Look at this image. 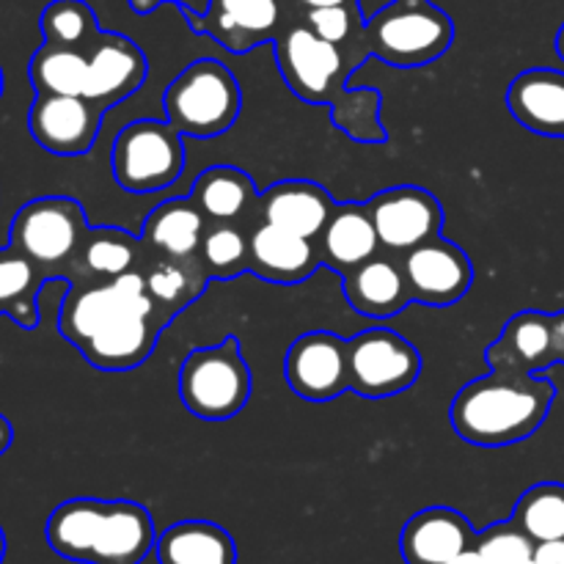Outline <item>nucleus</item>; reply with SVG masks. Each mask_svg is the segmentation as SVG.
<instances>
[{
	"mask_svg": "<svg viewBox=\"0 0 564 564\" xmlns=\"http://www.w3.org/2000/svg\"><path fill=\"white\" fill-rule=\"evenodd\" d=\"M275 61L286 86L308 105H330V116L341 132L361 143H383L380 124V94L372 88L345 86L352 66H347L339 44L319 39L312 28H286L273 42Z\"/></svg>",
	"mask_w": 564,
	"mask_h": 564,
	"instance_id": "obj_1",
	"label": "nucleus"
},
{
	"mask_svg": "<svg viewBox=\"0 0 564 564\" xmlns=\"http://www.w3.org/2000/svg\"><path fill=\"white\" fill-rule=\"evenodd\" d=\"M554 400V380L516 369H490L457 391L449 422L466 444L499 449L532 438L549 419Z\"/></svg>",
	"mask_w": 564,
	"mask_h": 564,
	"instance_id": "obj_2",
	"label": "nucleus"
},
{
	"mask_svg": "<svg viewBox=\"0 0 564 564\" xmlns=\"http://www.w3.org/2000/svg\"><path fill=\"white\" fill-rule=\"evenodd\" d=\"M44 534L55 554L83 564H141L158 543L149 510L130 499L64 501Z\"/></svg>",
	"mask_w": 564,
	"mask_h": 564,
	"instance_id": "obj_3",
	"label": "nucleus"
},
{
	"mask_svg": "<svg viewBox=\"0 0 564 564\" xmlns=\"http://www.w3.org/2000/svg\"><path fill=\"white\" fill-rule=\"evenodd\" d=\"M364 53L413 69L438 61L455 42V22L433 0H391L364 20Z\"/></svg>",
	"mask_w": 564,
	"mask_h": 564,
	"instance_id": "obj_4",
	"label": "nucleus"
},
{
	"mask_svg": "<svg viewBox=\"0 0 564 564\" xmlns=\"http://www.w3.org/2000/svg\"><path fill=\"white\" fill-rule=\"evenodd\" d=\"M165 121L187 138H218L235 127L242 88L235 72L215 58L187 64L163 91Z\"/></svg>",
	"mask_w": 564,
	"mask_h": 564,
	"instance_id": "obj_5",
	"label": "nucleus"
},
{
	"mask_svg": "<svg viewBox=\"0 0 564 564\" xmlns=\"http://www.w3.org/2000/svg\"><path fill=\"white\" fill-rule=\"evenodd\" d=\"M253 378L242 341L235 334L209 347H196L180 367V397L187 413L202 422H229L246 411Z\"/></svg>",
	"mask_w": 564,
	"mask_h": 564,
	"instance_id": "obj_6",
	"label": "nucleus"
},
{
	"mask_svg": "<svg viewBox=\"0 0 564 564\" xmlns=\"http://www.w3.org/2000/svg\"><path fill=\"white\" fill-rule=\"evenodd\" d=\"M88 220L80 204L69 196H44L28 202L11 220V242L22 257L31 259L47 279H69Z\"/></svg>",
	"mask_w": 564,
	"mask_h": 564,
	"instance_id": "obj_7",
	"label": "nucleus"
},
{
	"mask_svg": "<svg viewBox=\"0 0 564 564\" xmlns=\"http://www.w3.org/2000/svg\"><path fill=\"white\" fill-rule=\"evenodd\" d=\"M182 132L169 121L138 119L121 127L110 152L113 180L132 196H149L174 185L185 171Z\"/></svg>",
	"mask_w": 564,
	"mask_h": 564,
	"instance_id": "obj_8",
	"label": "nucleus"
},
{
	"mask_svg": "<svg viewBox=\"0 0 564 564\" xmlns=\"http://www.w3.org/2000/svg\"><path fill=\"white\" fill-rule=\"evenodd\" d=\"M127 312L154 314L163 323L152 295H149L143 268L121 273L119 279L110 281H77V284H72L69 295L61 303L58 330L66 341L80 347L99 328H105L110 319Z\"/></svg>",
	"mask_w": 564,
	"mask_h": 564,
	"instance_id": "obj_9",
	"label": "nucleus"
},
{
	"mask_svg": "<svg viewBox=\"0 0 564 564\" xmlns=\"http://www.w3.org/2000/svg\"><path fill=\"white\" fill-rule=\"evenodd\" d=\"M350 391L364 400H389L411 389L422 375L416 347L389 328H369L347 339Z\"/></svg>",
	"mask_w": 564,
	"mask_h": 564,
	"instance_id": "obj_10",
	"label": "nucleus"
},
{
	"mask_svg": "<svg viewBox=\"0 0 564 564\" xmlns=\"http://www.w3.org/2000/svg\"><path fill=\"white\" fill-rule=\"evenodd\" d=\"M375 229L386 251L408 253L444 231V207L430 191L416 185L386 187L369 198Z\"/></svg>",
	"mask_w": 564,
	"mask_h": 564,
	"instance_id": "obj_11",
	"label": "nucleus"
},
{
	"mask_svg": "<svg viewBox=\"0 0 564 564\" xmlns=\"http://www.w3.org/2000/svg\"><path fill=\"white\" fill-rule=\"evenodd\" d=\"M485 361L490 369L527 375H540L556 364L564 367V312H518L488 347Z\"/></svg>",
	"mask_w": 564,
	"mask_h": 564,
	"instance_id": "obj_12",
	"label": "nucleus"
},
{
	"mask_svg": "<svg viewBox=\"0 0 564 564\" xmlns=\"http://www.w3.org/2000/svg\"><path fill=\"white\" fill-rule=\"evenodd\" d=\"M290 389L306 402H330L350 391L347 339L330 330H308L297 336L284 358Z\"/></svg>",
	"mask_w": 564,
	"mask_h": 564,
	"instance_id": "obj_13",
	"label": "nucleus"
},
{
	"mask_svg": "<svg viewBox=\"0 0 564 564\" xmlns=\"http://www.w3.org/2000/svg\"><path fill=\"white\" fill-rule=\"evenodd\" d=\"M402 270H405L413 303L430 308L455 306L474 284V264L468 253L444 237H435L408 251L402 257Z\"/></svg>",
	"mask_w": 564,
	"mask_h": 564,
	"instance_id": "obj_14",
	"label": "nucleus"
},
{
	"mask_svg": "<svg viewBox=\"0 0 564 564\" xmlns=\"http://www.w3.org/2000/svg\"><path fill=\"white\" fill-rule=\"evenodd\" d=\"M102 124V110L86 97L36 94L28 110V130L33 141L58 158H77L91 152Z\"/></svg>",
	"mask_w": 564,
	"mask_h": 564,
	"instance_id": "obj_15",
	"label": "nucleus"
},
{
	"mask_svg": "<svg viewBox=\"0 0 564 564\" xmlns=\"http://www.w3.org/2000/svg\"><path fill=\"white\" fill-rule=\"evenodd\" d=\"M86 58L88 77L83 97L97 105L102 113L116 108L121 99L132 97L147 80V53L124 33H99Z\"/></svg>",
	"mask_w": 564,
	"mask_h": 564,
	"instance_id": "obj_16",
	"label": "nucleus"
},
{
	"mask_svg": "<svg viewBox=\"0 0 564 564\" xmlns=\"http://www.w3.org/2000/svg\"><path fill=\"white\" fill-rule=\"evenodd\" d=\"M281 22L279 0H209L207 14L191 17L187 25L215 39L229 53H248L275 42Z\"/></svg>",
	"mask_w": 564,
	"mask_h": 564,
	"instance_id": "obj_17",
	"label": "nucleus"
},
{
	"mask_svg": "<svg viewBox=\"0 0 564 564\" xmlns=\"http://www.w3.org/2000/svg\"><path fill=\"white\" fill-rule=\"evenodd\" d=\"M248 246H251V251H248V273L259 275L268 284H303L323 264L314 240L297 237L292 231L279 229V226L264 224V220L251 226Z\"/></svg>",
	"mask_w": 564,
	"mask_h": 564,
	"instance_id": "obj_18",
	"label": "nucleus"
},
{
	"mask_svg": "<svg viewBox=\"0 0 564 564\" xmlns=\"http://www.w3.org/2000/svg\"><path fill=\"white\" fill-rule=\"evenodd\" d=\"M163 328L165 325L154 314L127 312L110 319L105 328H99L77 350L94 369H102V372H130V369H138L152 356Z\"/></svg>",
	"mask_w": 564,
	"mask_h": 564,
	"instance_id": "obj_19",
	"label": "nucleus"
},
{
	"mask_svg": "<svg viewBox=\"0 0 564 564\" xmlns=\"http://www.w3.org/2000/svg\"><path fill=\"white\" fill-rule=\"evenodd\" d=\"M336 202L323 185L312 180H284L259 193L257 215L264 224L292 231L306 240H317L334 215Z\"/></svg>",
	"mask_w": 564,
	"mask_h": 564,
	"instance_id": "obj_20",
	"label": "nucleus"
},
{
	"mask_svg": "<svg viewBox=\"0 0 564 564\" xmlns=\"http://www.w3.org/2000/svg\"><path fill=\"white\" fill-rule=\"evenodd\" d=\"M477 545V532L463 512L427 507L405 523L400 551L405 564H444Z\"/></svg>",
	"mask_w": 564,
	"mask_h": 564,
	"instance_id": "obj_21",
	"label": "nucleus"
},
{
	"mask_svg": "<svg viewBox=\"0 0 564 564\" xmlns=\"http://www.w3.org/2000/svg\"><path fill=\"white\" fill-rule=\"evenodd\" d=\"M341 290L352 312L369 319L397 317L413 303L402 262L391 257H372L352 273L341 275Z\"/></svg>",
	"mask_w": 564,
	"mask_h": 564,
	"instance_id": "obj_22",
	"label": "nucleus"
},
{
	"mask_svg": "<svg viewBox=\"0 0 564 564\" xmlns=\"http://www.w3.org/2000/svg\"><path fill=\"white\" fill-rule=\"evenodd\" d=\"M319 240V259L339 275L352 273L378 257L380 237L367 202L336 204Z\"/></svg>",
	"mask_w": 564,
	"mask_h": 564,
	"instance_id": "obj_23",
	"label": "nucleus"
},
{
	"mask_svg": "<svg viewBox=\"0 0 564 564\" xmlns=\"http://www.w3.org/2000/svg\"><path fill=\"white\" fill-rule=\"evenodd\" d=\"M507 108L529 132L562 138L564 130V72L527 69L507 88Z\"/></svg>",
	"mask_w": 564,
	"mask_h": 564,
	"instance_id": "obj_24",
	"label": "nucleus"
},
{
	"mask_svg": "<svg viewBox=\"0 0 564 564\" xmlns=\"http://www.w3.org/2000/svg\"><path fill=\"white\" fill-rule=\"evenodd\" d=\"M209 220L191 196L169 198L147 215L141 226L143 251L165 259H193L202 251Z\"/></svg>",
	"mask_w": 564,
	"mask_h": 564,
	"instance_id": "obj_25",
	"label": "nucleus"
},
{
	"mask_svg": "<svg viewBox=\"0 0 564 564\" xmlns=\"http://www.w3.org/2000/svg\"><path fill=\"white\" fill-rule=\"evenodd\" d=\"M191 198L209 224H240L248 215H257L259 191L251 174L235 165H209L193 182Z\"/></svg>",
	"mask_w": 564,
	"mask_h": 564,
	"instance_id": "obj_26",
	"label": "nucleus"
},
{
	"mask_svg": "<svg viewBox=\"0 0 564 564\" xmlns=\"http://www.w3.org/2000/svg\"><path fill=\"white\" fill-rule=\"evenodd\" d=\"M143 275H147L149 295H152L158 314L163 323L169 325L171 317L185 312L191 303L207 290L209 273L204 268L202 257L193 259H165V257H149L143 251Z\"/></svg>",
	"mask_w": 564,
	"mask_h": 564,
	"instance_id": "obj_27",
	"label": "nucleus"
},
{
	"mask_svg": "<svg viewBox=\"0 0 564 564\" xmlns=\"http://www.w3.org/2000/svg\"><path fill=\"white\" fill-rule=\"evenodd\" d=\"M141 237L130 235L119 226H97V229H88L69 279L72 284H77V281H110L141 268Z\"/></svg>",
	"mask_w": 564,
	"mask_h": 564,
	"instance_id": "obj_28",
	"label": "nucleus"
},
{
	"mask_svg": "<svg viewBox=\"0 0 564 564\" xmlns=\"http://www.w3.org/2000/svg\"><path fill=\"white\" fill-rule=\"evenodd\" d=\"M154 554L160 564H237V545L213 521H182L158 534Z\"/></svg>",
	"mask_w": 564,
	"mask_h": 564,
	"instance_id": "obj_29",
	"label": "nucleus"
},
{
	"mask_svg": "<svg viewBox=\"0 0 564 564\" xmlns=\"http://www.w3.org/2000/svg\"><path fill=\"white\" fill-rule=\"evenodd\" d=\"M47 275L14 246L0 248V314H9L20 328L33 330L39 325L36 297Z\"/></svg>",
	"mask_w": 564,
	"mask_h": 564,
	"instance_id": "obj_30",
	"label": "nucleus"
},
{
	"mask_svg": "<svg viewBox=\"0 0 564 564\" xmlns=\"http://www.w3.org/2000/svg\"><path fill=\"white\" fill-rule=\"evenodd\" d=\"M28 75H31L36 94L83 97V88H86L88 77V58L80 50L44 42L33 53L31 64H28Z\"/></svg>",
	"mask_w": 564,
	"mask_h": 564,
	"instance_id": "obj_31",
	"label": "nucleus"
},
{
	"mask_svg": "<svg viewBox=\"0 0 564 564\" xmlns=\"http://www.w3.org/2000/svg\"><path fill=\"white\" fill-rule=\"evenodd\" d=\"M512 521L534 540V543H551L564 538V485L540 482L532 485L518 499L512 510Z\"/></svg>",
	"mask_w": 564,
	"mask_h": 564,
	"instance_id": "obj_32",
	"label": "nucleus"
},
{
	"mask_svg": "<svg viewBox=\"0 0 564 564\" xmlns=\"http://www.w3.org/2000/svg\"><path fill=\"white\" fill-rule=\"evenodd\" d=\"M39 28H42L44 42L80 50V53H88L102 33L97 25V14L86 0H53L44 6Z\"/></svg>",
	"mask_w": 564,
	"mask_h": 564,
	"instance_id": "obj_33",
	"label": "nucleus"
},
{
	"mask_svg": "<svg viewBox=\"0 0 564 564\" xmlns=\"http://www.w3.org/2000/svg\"><path fill=\"white\" fill-rule=\"evenodd\" d=\"M248 237H251V231L240 229V224L207 226L198 257H202L209 279L231 281L240 273H248V251H251Z\"/></svg>",
	"mask_w": 564,
	"mask_h": 564,
	"instance_id": "obj_34",
	"label": "nucleus"
},
{
	"mask_svg": "<svg viewBox=\"0 0 564 564\" xmlns=\"http://www.w3.org/2000/svg\"><path fill=\"white\" fill-rule=\"evenodd\" d=\"M485 564H523L534 560V543L516 521H501L488 527L485 532H477V545Z\"/></svg>",
	"mask_w": 564,
	"mask_h": 564,
	"instance_id": "obj_35",
	"label": "nucleus"
},
{
	"mask_svg": "<svg viewBox=\"0 0 564 564\" xmlns=\"http://www.w3.org/2000/svg\"><path fill=\"white\" fill-rule=\"evenodd\" d=\"M364 11L356 3H341V6H323V9H308L306 25L317 33L319 39L334 44H345L350 39H361L364 31Z\"/></svg>",
	"mask_w": 564,
	"mask_h": 564,
	"instance_id": "obj_36",
	"label": "nucleus"
},
{
	"mask_svg": "<svg viewBox=\"0 0 564 564\" xmlns=\"http://www.w3.org/2000/svg\"><path fill=\"white\" fill-rule=\"evenodd\" d=\"M534 564H564V538L540 543L534 549Z\"/></svg>",
	"mask_w": 564,
	"mask_h": 564,
	"instance_id": "obj_37",
	"label": "nucleus"
},
{
	"mask_svg": "<svg viewBox=\"0 0 564 564\" xmlns=\"http://www.w3.org/2000/svg\"><path fill=\"white\" fill-rule=\"evenodd\" d=\"M176 6H180V11L185 14V20H191V17L207 14L209 0H176Z\"/></svg>",
	"mask_w": 564,
	"mask_h": 564,
	"instance_id": "obj_38",
	"label": "nucleus"
},
{
	"mask_svg": "<svg viewBox=\"0 0 564 564\" xmlns=\"http://www.w3.org/2000/svg\"><path fill=\"white\" fill-rule=\"evenodd\" d=\"M11 441H14V427H11V424H9V419L0 416V455H3V452L9 449Z\"/></svg>",
	"mask_w": 564,
	"mask_h": 564,
	"instance_id": "obj_39",
	"label": "nucleus"
},
{
	"mask_svg": "<svg viewBox=\"0 0 564 564\" xmlns=\"http://www.w3.org/2000/svg\"><path fill=\"white\" fill-rule=\"evenodd\" d=\"M444 564H485V560H482V556H479L477 549H468V551H463L460 556H455V560H449V562H444Z\"/></svg>",
	"mask_w": 564,
	"mask_h": 564,
	"instance_id": "obj_40",
	"label": "nucleus"
},
{
	"mask_svg": "<svg viewBox=\"0 0 564 564\" xmlns=\"http://www.w3.org/2000/svg\"><path fill=\"white\" fill-rule=\"evenodd\" d=\"M160 3H165V0H130V9L135 11V14H149V11L158 9Z\"/></svg>",
	"mask_w": 564,
	"mask_h": 564,
	"instance_id": "obj_41",
	"label": "nucleus"
},
{
	"mask_svg": "<svg viewBox=\"0 0 564 564\" xmlns=\"http://www.w3.org/2000/svg\"><path fill=\"white\" fill-rule=\"evenodd\" d=\"M306 9H323V6H341V3H356V0H297Z\"/></svg>",
	"mask_w": 564,
	"mask_h": 564,
	"instance_id": "obj_42",
	"label": "nucleus"
},
{
	"mask_svg": "<svg viewBox=\"0 0 564 564\" xmlns=\"http://www.w3.org/2000/svg\"><path fill=\"white\" fill-rule=\"evenodd\" d=\"M556 55L564 61V22H562L560 33H556Z\"/></svg>",
	"mask_w": 564,
	"mask_h": 564,
	"instance_id": "obj_43",
	"label": "nucleus"
},
{
	"mask_svg": "<svg viewBox=\"0 0 564 564\" xmlns=\"http://www.w3.org/2000/svg\"><path fill=\"white\" fill-rule=\"evenodd\" d=\"M3 556H6V534L3 529H0V562H3Z\"/></svg>",
	"mask_w": 564,
	"mask_h": 564,
	"instance_id": "obj_44",
	"label": "nucleus"
},
{
	"mask_svg": "<svg viewBox=\"0 0 564 564\" xmlns=\"http://www.w3.org/2000/svg\"><path fill=\"white\" fill-rule=\"evenodd\" d=\"M0 91H3V72H0Z\"/></svg>",
	"mask_w": 564,
	"mask_h": 564,
	"instance_id": "obj_45",
	"label": "nucleus"
},
{
	"mask_svg": "<svg viewBox=\"0 0 564 564\" xmlns=\"http://www.w3.org/2000/svg\"><path fill=\"white\" fill-rule=\"evenodd\" d=\"M523 564H534V560H529V562H523Z\"/></svg>",
	"mask_w": 564,
	"mask_h": 564,
	"instance_id": "obj_46",
	"label": "nucleus"
},
{
	"mask_svg": "<svg viewBox=\"0 0 564 564\" xmlns=\"http://www.w3.org/2000/svg\"><path fill=\"white\" fill-rule=\"evenodd\" d=\"M562 138H564V130H562Z\"/></svg>",
	"mask_w": 564,
	"mask_h": 564,
	"instance_id": "obj_47",
	"label": "nucleus"
}]
</instances>
